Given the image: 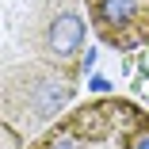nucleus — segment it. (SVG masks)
<instances>
[{
	"mask_svg": "<svg viewBox=\"0 0 149 149\" xmlns=\"http://www.w3.org/2000/svg\"><path fill=\"white\" fill-rule=\"evenodd\" d=\"M84 0H4V130L31 145L73 103L88 69Z\"/></svg>",
	"mask_w": 149,
	"mask_h": 149,
	"instance_id": "f257e3e1",
	"label": "nucleus"
},
{
	"mask_svg": "<svg viewBox=\"0 0 149 149\" xmlns=\"http://www.w3.org/2000/svg\"><path fill=\"white\" fill-rule=\"evenodd\" d=\"M27 149H149V111L134 100L100 96L65 111Z\"/></svg>",
	"mask_w": 149,
	"mask_h": 149,
	"instance_id": "f03ea898",
	"label": "nucleus"
},
{
	"mask_svg": "<svg viewBox=\"0 0 149 149\" xmlns=\"http://www.w3.org/2000/svg\"><path fill=\"white\" fill-rule=\"evenodd\" d=\"M92 31L111 50H138L149 42V0H84Z\"/></svg>",
	"mask_w": 149,
	"mask_h": 149,
	"instance_id": "7ed1b4c3",
	"label": "nucleus"
},
{
	"mask_svg": "<svg viewBox=\"0 0 149 149\" xmlns=\"http://www.w3.org/2000/svg\"><path fill=\"white\" fill-rule=\"evenodd\" d=\"M88 84H92V92H100V96H107V88H111V80H107V77H100V73L88 80Z\"/></svg>",
	"mask_w": 149,
	"mask_h": 149,
	"instance_id": "20e7f679",
	"label": "nucleus"
}]
</instances>
